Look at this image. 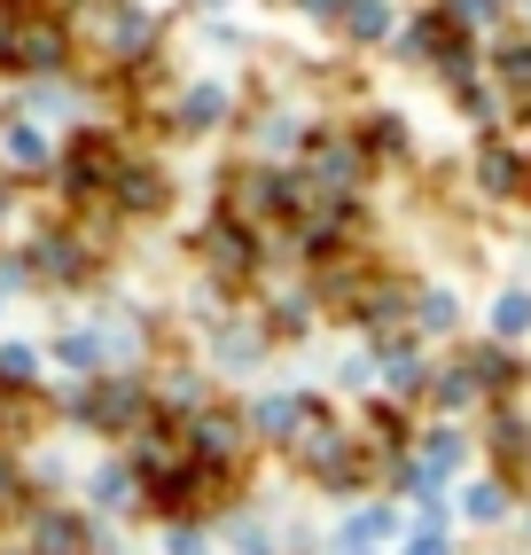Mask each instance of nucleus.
I'll return each instance as SVG.
<instances>
[{"label":"nucleus","mask_w":531,"mask_h":555,"mask_svg":"<svg viewBox=\"0 0 531 555\" xmlns=\"http://www.w3.org/2000/svg\"><path fill=\"white\" fill-rule=\"evenodd\" d=\"M102 48H109V55H141V48H148V24H141V16H118V24L102 31Z\"/></svg>","instance_id":"obj_9"},{"label":"nucleus","mask_w":531,"mask_h":555,"mask_svg":"<svg viewBox=\"0 0 531 555\" xmlns=\"http://www.w3.org/2000/svg\"><path fill=\"white\" fill-rule=\"evenodd\" d=\"M118 204H126V211H157V204H165V180L148 172V165H126V172H118Z\"/></svg>","instance_id":"obj_4"},{"label":"nucleus","mask_w":531,"mask_h":555,"mask_svg":"<svg viewBox=\"0 0 531 555\" xmlns=\"http://www.w3.org/2000/svg\"><path fill=\"white\" fill-rule=\"evenodd\" d=\"M79 415H87L94 430H133V423H141V391H133V384H94V391L79 399Z\"/></svg>","instance_id":"obj_1"},{"label":"nucleus","mask_w":531,"mask_h":555,"mask_svg":"<svg viewBox=\"0 0 531 555\" xmlns=\"http://www.w3.org/2000/svg\"><path fill=\"white\" fill-rule=\"evenodd\" d=\"M501 79L531 94V48H508V55H501Z\"/></svg>","instance_id":"obj_13"},{"label":"nucleus","mask_w":531,"mask_h":555,"mask_svg":"<svg viewBox=\"0 0 531 555\" xmlns=\"http://www.w3.org/2000/svg\"><path fill=\"white\" fill-rule=\"evenodd\" d=\"M31 258H40V274H79V267H87V250L70 243V235H40V250H31Z\"/></svg>","instance_id":"obj_5"},{"label":"nucleus","mask_w":531,"mask_h":555,"mask_svg":"<svg viewBox=\"0 0 531 555\" xmlns=\"http://www.w3.org/2000/svg\"><path fill=\"white\" fill-rule=\"evenodd\" d=\"M55 55H63V31H55V24H24L16 63H55Z\"/></svg>","instance_id":"obj_6"},{"label":"nucleus","mask_w":531,"mask_h":555,"mask_svg":"<svg viewBox=\"0 0 531 555\" xmlns=\"http://www.w3.org/2000/svg\"><path fill=\"white\" fill-rule=\"evenodd\" d=\"M70 532H79L70 516H48V525H40V540H31V547H40V555H70V547H79Z\"/></svg>","instance_id":"obj_12"},{"label":"nucleus","mask_w":531,"mask_h":555,"mask_svg":"<svg viewBox=\"0 0 531 555\" xmlns=\"http://www.w3.org/2000/svg\"><path fill=\"white\" fill-rule=\"evenodd\" d=\"M516 180H523V157H508V150H484V189H492V196H508Z\"/></svg>","instance_id":"obj_10"},{"label":"nucleus","mask_w":531,"mask_h":555,"mask_svg":"<svg viewBox=\"0 0 531 555\" xmlns=\"http://www.w3.org/2000/svg\"><path fill=\"white\" fill-rule=\"evenodd\" d=\"M274 204H282V189L266 172H235V180H226V211H243V228H258Z\"/></svg>","instance_id":"obj_2"},{"label":"nucleus","mask_w":531,"mask_h":555,"mask_svg":"<svg viewBox=\"0 0 531 555\" xmlns=\"http://www.w3.org/2000/svg\"><path fill=\"white\" fill-rule=\"evenodd\" d=\"M501 508H508V501L492 493V486H477V493H469V516H501Z\"/></svg>","instance_id":"obj_15"},{"label":"nucleus","mask_w":531,"mask_h":555,"mask_svg":"<svg viewBox=\"0 0 531 555\" xmlns=\"http://www.w3.org/2000/svg\"><path fill=\"white\" fill-rule=\"evenodd\" d=\"M406 555H445V540H414V547H406Z\"/></svg>","instance_id":"obj_16"},{"label":"nucleus","mask_w":531,"mask_h":555,"mask_svg":"<svg viewBox=\"0 0 531 555\" xmlns=\"http://www.w3.org/2000/svg\"><path fill=\"white\" fill-rule=\"evenodd\" d=\"M492 328H501V337H523V328H531V298H523V289H508V298L492 306Z\"/></svg>","instance_id":"obj_11"},{"label":"nucleus","mask_w":531,"mask_h":555,"mask_svg":"<svg viewBox=\"0 0 531 555\" xmlns=\"http://www.w3.org/2000/svg\"><path fill=\"white\" fill-rule=\"evenodd\" d=\"M352 31L375 40V31H384V0H352Z\"/></svg>","instance_id":"obj_14"},{"label":"nucleus","mask_w":531,"mask_h":555,"mask_svg":"<svg viewBox=\"0 0 531 555\" xmlns=\"http://www.w3.org/2000/svg\"><path fill=\"white\" fill-rule=\"evenodd\" d=\"M204 250H211V267H219V274H250V243H243V235H226V228H219Z\"/></svg>","instance_id":"obj_8"},{"label":"nucleus","mask_w":531,"mask_h":555,"mask_svg":"<svg viewBox=\"0 0 531 555\" xmlns=\"http://www.w3.org/2000/svg\"><path fill=\"white\" fill-rule=\"evenodd\" d=\"M196 438H204V469H219V462H235V454H243V423H235V415H204Z\"/></svg>","instance_id":"obj_3"},{"label":"nucleus","mask_w":531,"mask_h":555,"mask_svg":"<svg viewBox=\"0 0 531 555\" xmlns=\"http://www.w3.org/2000/svg\"><path fill=\"white\" fill-rule=\"evenodd\" d=\"M313 180H328V189L352 180V150H345V141H321V150H313Z\"/></svg>","instance_id":"obj_7"}]
</instances>
